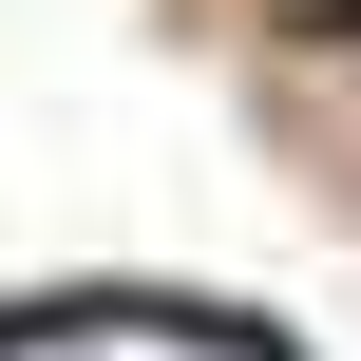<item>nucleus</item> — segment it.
Returning <instances> with one entry per match:
<instances>
[{
  "label": "nucleus",
  "instance_id": "nucleus-1",
  "mask_svg": "<svg viewBox=\"0 0 361 361\" xmlns=\"http://www.w3.org/2000/svg\"><path fill=\"white\" fill-rule=\"evenodd\" d=\"M0 361H267L247 324H171V305H76V324H19Z\"/></svg>",
  "mask_w": 361,
  "mask_h": 361
}]
</instances>
